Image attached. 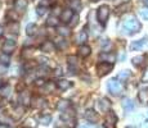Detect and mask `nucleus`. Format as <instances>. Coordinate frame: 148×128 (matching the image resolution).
I'll use <instances>...</instances> for the list:
<instances>
[{
  "mask_svg": "<svg viewBox=\"0 0 148 128\" xmlns=\"http://www.w3.org/2000/svg\"><path fill=\"white\" fill-rule=\"evenodd\" d=\"M122 106H124V109L126 110V112H132V110L134 109V102L132 101V99L125 98L124 101H122Z\"/></svg>",
  "mask_w": 148,
  "mask_h": 128,
  "instance_id": "16",
  "label": "nucleus"
},
{
  "mask_svg": "<svg viewBox=\"0 0 148 128\" xmlns=\"http://www.w3.org/2000/svg\"><path fill=\"white\" fill-rule=\"evenodd\" d=\"M19 101L22 102V105H23V106H27V105L30 104V95H28V92H26V91H22V92L19 93Z\"/></svg>",
  "mask_w": 148,
  "mask_h": 128,
  "instance_id": "17",
  "label": "nucleus"
},
{
  "mask_svg": "<svg viewBox=\"0 0 148 128\" xmlns=\"http://www.w3.org/2000/svg\"><path fill=\"white\" fill-rule=\"evenodd\" d=\"M58 33L63 37H68L71 35V30L66 26H61V27H58Z\"/></svg>",
  "mask_w": 148,
  "mask_h": 128,
  "instance_id": "21",
  "label": "nucleus"
},
{
  "mask_svg": "<svg viewBox=\"0 0 148 128\" xmlns=\"http://www.w3.org/2000/svg\"><path fill=\"white\" fill-rule=\"evenodd\" d=\"M126 128H135V127H132V126H129V127H126Z\"/></svg>",
  "mask_w": 148,
  "mask_h": 128,
  "instance_id": "44",
  "label": "nucleus"
},
{
  "mask_svg": "<svg viewBox=\"0 0 148 128\" xmlns=\"http://www.w3.org/2000/svg\"><path fill=\"white\" fill-rule=\"evenodd\" d=\"M16 41L14 40H7V41L3 44V46H1V50H3V53L4 54H12L14 49H16Z\"/></svg>",
  "mask_w": 148,
  "mask_h": 128,
  "instance_id": "5",
  "label": "nucleus"
},
{
  "mask_svg": "<svg viewBox=\"0 0 148 128\" xmlns=\"http://www.w3.org/2000/svg\"><path fill=\"white\" fill-rule=\"evenodd\" d=\"M9 55L8 54H3V55H0V62H1L3 64H5V65H8L9 64Z\"/></svg>",
  "mask_w": 148,
  "mask_h": 128,
  "instance_id": "33",
  "label": "nucleus"
},
{
  "mask_svg": "<svg viewBox=\"0 0 148 128\" xmlns=\"http://www.w3.org/2000/svg\"><path fill=\"white\" fill-rule=\"evenodd\" d=\"M76 41H77V44H80L81 46H82V45H85V42L88 41V33L85 32V31H81V32L77 35Z\"/></svg>",
  "mask_w": 148,
  "mask_h": 128,
  "instance_id": "19",
  "label": "nucleus"
},
{
  "mask_svg": "<svg viewBox=\"0 0 148 128\" xmlns=\"http://www.w3.org/2000/svg\"><path fill=\"white\" fill-rule=\"evenodd\" d=\"M81 128H90L89 126H86V127H81Z\"/></svg>",
  "mask_w": 148,
  "mask_h": 128,
  "instance_id": "43",
  "label": "nucleus"
},
{
  "mask_svg": "<svg viewBox=\"0 0 148 128\" xmlns=\"http://www.w3.org/2000/svg\"><path fill=\"white\" fill-rule=\"evenodd\" d=\"M108 16H110V8H108V5H102V7L98 8V10H97V18H98L101 24H103V26L106 24Z\"/></svg>",
  "mask_w": 148,
  "mask_h": 128,
  "instance_id": "3",
  "label": "nucleus"
},
{
  "mask_svg": "<svg viewBox=\"0 0 148 128\" xmlns=\"http://www.w3.org/2000/svg\"><path fill=\"white\" fill-rule=\"evenodd\" d=\"M7 70H8V65L0 63V74H4V73L7 72Z\"/></svg>",
  "mask_w": 148,
  "mask_h": 128,
  "instance_id": "38",
  "label": "nucleus"
},
{
  "mask_svg": "<svg viewBox=\"0 0 148 128\" xmlns=\"http://www.w3.org/2000/svg\"><path fill=\"white\" fill-rule=\"evenodd\" d=\"M139 13H140L142 18L148 19V7H146V8H142V9L139 10Z\"/></svg>",
  "mask_w": 148,
  "mask_h": 128,
  "instance_id": "35",
  "label": "nucleus"
},
{
  "mask_svg": "<svg viewBox=\"0 0 148 128\" xmlns=\"http://www.w3.org/2000/svg\"><path fill=\"white\" fill-rule=\"evenodd\" d=\"M107 89L112 95H120V93L122 92V89H124V87H122V83L119 81V79L113 78V79H110V81H108Z\"/></svg>",
  "mask_w": 148,
  "mask_h": 128,
  "instance_id": "2",
  "label": "nucleus"
},
{
  "mask_svg": "<svg viewBox=\"0 0 148 128\" xmlns=\"http://www.w3.org/2000/svg\"><path fill=\"white\" fill-rule=\"evenodd\" d=\"M138 99L139 101L142 102V104H148V89L146 87V89H140L138 92Z\"/></svg>",
  "mask_w": 148,
  "mask_h": 128,
  "instance_id": "13",
  "label": "nucleus"
},
{
  "mask_svg": "<svg viewBox=\"0 0 148 128\" xmlns=\"http://www.w3.org/2000/svg\"><path fill=\"white\" fill-rule=\"evenodd\" d=\"M34 54V50L32 49H25V51H23V56H31Z\"/></svg>",
  "mask_w": 148,
  "mask_h": 128,
  "instance_id": "39",
  "label": "nucleus"
},
{
  "mask_svg": "<svg viewBox=\"0 0 148 128\" xmlns=\"http://www.w3.org/2000/svg\"><path fill=\"white\" fill-rule=\"evenodd\" d=\"M57 106H58L59 110H66L71 106V104H70V101H67V100H59Z\"/></svg>",
  "mask_w": 148,
  "mask_h": 128,
  "instance_id": "26",
  "label": "nucleus"
},
{
  "mask_svg": "<svg viewBox=\"0 0 148 128\" xmlns=\"http://www.w3.org/2000/svg\"><path fill=\"white\" fill-rule=\"evenodd\" d=\"M47 10H48V8H45V7H38V9H36V14H38L39 17H41V16H44V14L47 13Z\"/></svg>",
  "mask_w": 148,
  "mask_h": 128,
  "instance_id": "34",
  "label": "nucleus"
},
{
  "mask_svg": "<svg viewBox=\"0 0 148 128\" xmlns=\"http://www.w3.org/2000/svg\"><path fill=\"white\" fill-rule=\"evenodd\" d=\"M70 8L72 10H80V8H81L80 0H72V1L70 3Z\"/></svg>",
  "mask_w": 148,
  "mask_h": 128,
  "instance_id": "28",
  "label": "nucleus"
},
{
  "mask_svg": "<svg viewBox=\"0 0 148 128\" xmlns=\"http://www.w3.org/2000/svg\"><path fill=\"white\" fill-rule=\"evenodd\" d=\"M130 7H132V4H130V3H125V4H122V5H120V7H117V9H116V13L120 14V13L126 12V10L130 9Z\"/></svg>",
  "mask_w": 148,
  "mask_h": 128,
  "instance_id": "25",
  "label": "nucleus"
},
{
  "mask_svg": "<svg viewBox=\"0 0 148 128\" xmlns=\"http://www.w3.org/2000/svg\"><path fill=\"white\" fill-rule=\"evenodd\" d=\"M147 42H148L147 37H143V39H140V40H136V41L132 42V45H130V49H132V50H140L142 47L146 46Z\"/></svg>",
  "mask_w": 148,
  "mask_h": 128,
  "instance_id": "8",
  "label": "nucleus"
},
{
  "mask_svg": "<svg viewBox=\"0 0 148 128\" xmlns=\"http://www.w3.org/2000/svg\"><path fill=\"white\" fill-rule=\"evenodd\" d=\"M36 31H38V26H36L35 23H30L26 27V33L28 36H34L36 33Z\"/></svg>",
  "mask_w": 148,
  "mask_h": 128,
  "instance_id": "22",
  "label": "nucleus"
},
{
  "mask_svg": "<svg viewBox=\"0 0 148 128\" xmlns=\"http://www.w3.org/2000/svg\"><path fill=\"white\" fill-rule=\"evenodd\" d=\"M92 1H98V0H92Z\"/></svg>",
  "mask_w": 148,
  "mask_h": 128,
  "instance_id": "45",
  "label": "nucleus"
},
{
  "mask_svg": "<svg viewBox=\"0 0 148 128\" xmlns=\"http://www.w3.org/2000/svg\"><path fill=\"white\" fill-rule=\"evenodd\" d=\"M7 18H8V21H10V22H17L18 21V12H17V10H8Z\"/></svg>",
  "mask_w": 148,
  "mask_h": 128,
  "instance_id": "20",
  "label": "nucleus"
},
{
  "mask_svg": "<svg viewBox=\"0 0 148 128\" xmlns=\"http://www.w3.org/2000/svg\"><path fill=\"white\" fill-rule=\"evenodd\" d=\"M0 87H1V82H0Z\"/></svg>",
  "mask_w": 148,
  "mask_h": 128,
  "instance_id": "46",
  "label": "nucleus"
},
{
  "mask_svg": "<svg viewBox=\"0 0 148 128\" xmlns=\"http://www.w3.org/2000/svg\"><path fill=\"white\" fill-rule=\"evenodd\" d=\"M90 53H92V49L88 45H82V46H80V49H79V54H80V56H82V58H86L88 55H90Z\"/></svg>",
  "mask_w": 148,
  "mask_h": 128,
  "instance_id": "18",
  "label": "nucleus"
},
{
  "mask_svg": "<svg viewBox=\"0 0 148 128\" xmlns=\"http://www.w3.org/2000/svg\"><path fill=\"white\" fill-rule=\"evenodd\" d=\"M27 0H16L14 1V8H16L17 12L23 13L25 10L27 9Z\"/></svg>",
  "mask_w": 148,
  "mask_h": 128,
  "instance_id": "11",
  "label": "nucleus"
},
{
  "mask_svg": "<svg viewBox=\"0 0 148 128\" xmlns=\"http://www.w3.org/2000/svg\"><path fill=\"white\" fill-rule=\"evenodd\" d=\"M36 85H38V86H44V81H42V79H38Z\"/></svg>",
  "mask_w": 148,
  "mask_h": 128,
  "instance_id": "40",
  "label": "nucleus"
},
{
  "mask_svg": "<svg viewBox=\"0 0 148 128\" xmlns=\"http://www.w3.org/2000/svg\"><path fill=\"white\" fill-rule=\"evenodd\" d=\"M142 81H143L144 83H148V67L144 69V73H143V76H142Z\"/></svg>",
  "mask_w": 148,
  "mask_h": 128,
  "instance_id": "37",
  "label": "nucleus"
},
{
  "mask_svg": "<svg viewBox=\"0 0 148 128\" xmlns=\"http://www.w3.org/2000/svg\"><path fill=\"white\" fill-rule=\"evenodd\" d=\"M85 119L88 122H90V123H95V122H98V114H97L94 110L88 109L85 112Z\"/></svg>",
  "mask_w": 148,
  "mask_h": 128,
  "instance_id": "10",
  "label": "nucleus"
},
{
  "mask_svg": "<svg viewBox=\"0 0 148 128\" xmlns=\"http://www.w3.org/2000/svg\"><path fill=\"white\" fill-rule=\"evenodd\" d=\"M47 24L52 26V27H57V26L59 24V19L57 18L56 16H50L49 18H48V21H47Z\"/></svg>",
  "mask_w": 148,
  "mask_h": 128,
  "instance_id": "24",
  "label": "nucleus"
},
{
  "mask_svg": "<svg viewBox=\"0 0 148 128\" xmlns=\"http://www.w3.org/2000/svg\"><path fill=\"white\" fill-rule=\"evenodd\" d=\"M56 41H57V42H56L57 46H58L59 49H64V47L67 46V42L64 41V40H62V39H57Z\"/></svg>",
  "mask_w": 148,
  "mask_h": 128,
  "instance_id": "32",
  "label": "nucleus"
},
{
  "mask_svg": "<svg viewBox=\"0 0 148 128\" xmlns=\"http://www.w3.org/2000/svg\"><path fill=\"white\" fill-rule=\"evenodd\" d=\"M39 122H40L41 124H44V126H48V124L52 122V116L50 115H42L39 118Z\"/></svg>",
  "mask_w": 148,
  "mask_h": 128,
  "instance_id": "27",
  "label": "nucleus"
},
{
  "mask_svg": "<svg viewBox=\"0 0 148 128\" xmlns=\"http://www.w3.org/2000/svg\"><path fill=\"white\" fill-rule=\"evenodd\" d=\"M56 44L52 41H45L44 44L40 46V50L44 51V53H53V51H56Z\"/></svg>",
  "mask_w": 148,
  "mask_h": 128,
  "instance_id": "9",
  "label": "nucleus"
},
{
  "mask_svg": "<svg viewBox=\"0 0 148 128\" xmlns=\"http://www.w3.org/2000/svg\"><path fill=\"white\" fill-rule=\"evenodd\" d=\"M144 62V56H135V58H133V64L136 65V67H139L142 63Z\"/></svg>",
  "mask_w": 148,
  "mask_h": 128,
  "instance_id": "29",
  "label": "nucleus"
},
{
  "mask_svg": "<svg viewBox=\"0 0 148 128\" xmlns=\"http://www.w3.org/2000/svg\"><path fill=\"white\" fill-rule=\"evenodd\" d=\"M71 86H72V83H71L70 81H67V79H59V81L57 82V87H58L59 90H62V91L68 90Z\"/></svg>",
  "mask_w": 148,
  "mask_h": 128,
  "instance_id": "14",
  "label": "nucleus"
},
{
  "mask_svg": "<svg viewBox=\"0 0 148 128\" xmlns=\"http://www.w3.org/2000/svg\"><path fill=\"white\" fill-rule=\"evenodd\" d=\"M116 121H117V118H116L115 113H113V112H110V114L107 115V123L111 126V128H113V127H115Z\"/></svg>",
  "mask_w": 148,
  "mask_h": 128,
  "instance_id": "23",
  "label": "nucleus"
},
{
  "mask_svg": "<svg viewBox=\"0 0 148 128\" xmlns=\"http://www.w3.org/2000/svg\"><path fill=\"white\" fill-rule=\"evenodd\" d=\"M8 32L13 33V35H18L19 33V24L18 22H10L8 24Z\"/></svg>",
  "mask_w": 148,
  "mask_h": 128,
  "instance_id": "15",
  "label": "nucleus"
},
{
  "mask_svg": "<svg viewBox=\"0 0 148 128\" xmlns=\"http://www.w3.org/2000/svg\"><path fill=\"white\" fill-rule=\"evenodd\" d=\"M10 95V87L9 86H4L1 89V96L3 98H8Z\"/></svg>",
  "mask_w": 148,
  "mask_h": 128,
  "instance_id": "31",
  "label": "nucleus"
},
{
  "mask_svg": "<svg viewBox=\"0 0 148 128\" xmlns=\"http://www.w3.org/2000/svg\"><path fill=\"white\" fill-rule=\"evenodd\" d=\"M143 1H148V0H143Z\"/></svg>",
  "mask_w": 148,
  "mask_h": 128,
  "instance_id": "47",
  "label": "nucleus"
},
{
  "mask_svg": "<svg viewBox=\"0 0 148 128\" xmlns=\"http://www.w3.org/2000/svg\"><path fill=\"white\" fill-rule=\"evenodd\" d=\"M0 128H8L7 124H0Z\"/></svg>",
  "mask_w": 148,
  "mask_h": 128,
  "instance_id": "41",
  "label": "nucleus"
},
{
  "mask_svg": "<svg viewBox=\"0 0 148 128\" xmlns=\"http://www.w3.org/2000/svg\"><path fill=\"white\" fill-rule=\"evenodd\" d=\"M68 65L70 67H77V58L76 56H68Z\"/></svg>",
  "mask_w": 148,
  "mask_h": 128,
  "instance_id": "30",
  "label": "nucleus"
},
{
  "mask_svg": "<svg viewBox=\"0 0 148 128\" xmlns=\"http://www.w3.org/2000/svg\"><path fill=\"white\" fill-rule=\"evenodd\" d=\"M98 106H99V109L102 110V112H110V109H111V102L108 99L106 98H103V99H101L98 102Z\"/></svg>",
  "mask_w": 148,
  "mask_h": 128,
  "instance_id": "12",
  "label": "nucleus"
},
{
  "mask_svg": "<svg viewBox=\"0 0 148 128\" xmlns=\"http://www.w3.org/2000/svg\"><path fill=\"white\" fill-rule=\"evenodd\" d=\"M129 76H130V72H129V70H122L120 74H119V78L122 79V81H125V79H126Z\"/></svg>",
  "mask_w": 148,
  "mask_h": 128,
  "instance_id": "36",
  "label": "nucleus"
},
{
  "mask_svg": "<svg viewBox=\"0 0 148 128\" xmlns=\"http://www.w3.org/2000/svg\"><path fill=\"white\" fill-rule=\"evenodd\" d=\"M3 32H4V31H3V27H1V26H0V36L3 35Z\"/></svg>",
  "mask_w": 148,
  "mask_h": 128,
  "instance_id": "42",
  "label": "nucleus"
},
{
  "mask_svg": "<svg viewBox=\"0 0 148 128\" xmlns=\"http://www.w3.org/2000/svg\"><path fill=\"white\" fill-rule=\"evenodd\" d=\"M99 59H101L102 62L113 64L115 63V60H116V55L113 53H107V51H104V53H102L101 55H99Z\"/></svg>",
  "mask_w": 148,
  "mask_h": 128,
  "instance_id": "7",
  "label": "nucleus"
},
{
  "mask_svg": "<svg viewBox=\"0 0 148 128\" xmlns=\"http://www.w3.org/2000/svg\"><path fill=\"white\" fill-rule=\"evenodd\" d=\"M112 68H113V64L102 62V63H99L98 65H97V72H98V74L101 77H103V76L108 74V73L112 70Z\"/></svg>",
  "mask_w": 148,
  "mask_h": 128,
  "instance_id": "4",
  "label": "nucleus"
},
{
  "mask_svg": "<svg viewBox=\"0 0 148 128\" xmlns=\"http://www.w3.org/2000/svg\"><path fill=\"white\" fill-rule=\"evenodd\" d=\"M72 17H73V10L70 8V9H66L61 13V16H59V21H61L62 23H68V22L72 19Z\"/></svg>",
  "mask_w": 148,
  "mask_h": 128,
  "instance_id": "6",
  "label": "nucleus"
},
{
  "mask_svg": "<svg viewBox=\"0 0 148 128\" xmlns=\"http://www.w3.org/2000/svg\"><path fill=\"white\" fill-rule=\"evenodd\" d=\"M122 28H124V31L126 33H136L140 31L142 28V24L139 23V21L135 18V17H129V18H126L124 21V23H122Z\"/></svg>",
  "mask_w": 148,
  "mask_h": 128,
  "instance_id": "1",
  "label": "nucleus"
}]
</instances>
